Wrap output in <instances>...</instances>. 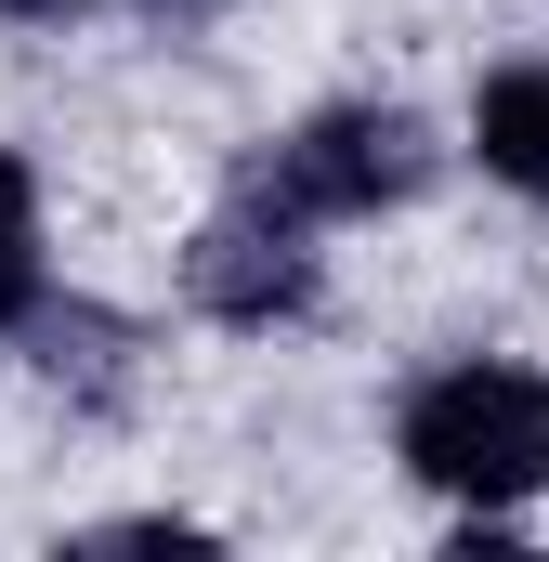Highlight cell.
I'll return each mask as SVG.
<instances>
[{"label": "cell", "mask_w": 549, "mask_h": 562, "mask_svg": "<svg viewBox=\"0 0 549 562\" xmlns=\"http://www.w3.org/2000/svg\"><path fill=\"white\" fill-rule=\"evenodd\" d=\"M13 13H53V0H13Z\"/></svg>", "instance_id": "8992f818"}, {"label": "cell", "mask_w": 549, "mask_h": 562, "mask_svg": "<svg viewBox=\"0 0 549 562\" xmlns=\"http://www.w3.org/2000/svg\"><path fill=\"white\" fill-rule=\"evenodd\" d=\"M471 144H484V170H497V183L549 196V66H511V79H484V105H471Z\"/></svg>", "instance_id": "277c9868"}, {"label": "cell", "mask_w": 549, "mask_h": 562, "mask_svg": "<svg viewBox=\"0 0 549 562\" xmlns=\"http://www.w3.org/2000/svg\"><path fill=\"white\" fill-rule=\"evenodd\" d=\"M418 183V132L393 105H340V119H314V132H288L262 157V196L274 210H380V196H406Z\"/></svg>", "instance_id": "7a4b0ae2"}, {"label": "cell", "mask_w": 549, "mask_h": 562, "mask_svg": "<svg viewBox=\"0 0 549 562\" xmlns=\"http://www.w3.org/2000/svg\"><path fill=\"white\" fill-rule=\"evenodd\" d=\"M406 458L445 497H537L549 484V380H524V367H445L406 406Z\"/></svg>", "instance_id": "6da1fadb"}, {"label": "cell", "mask_w": 549, "mask_h": 562, "mask_svg": "<svg viewBox=\"0 0 549 562\" xmlns=\"http://www.w3.org/2000/svg\"><path fill=\"white\" fill-rule=\"evenodd\" d=\"M40 301V196H26V170L0 157V327Z\"/></svg>", "instance_id": "5b68a950"}, {"label": "cell", "mask_w": 549, "mask_h": 562, "mask_svg": "<svg viewBox=\"0 0 549 562\" xmlns=\"http://www.w3.org/2000/svg\"><path fill=\"white\" fill-rule=\"evenodd\" d=\"M301 210H274L262 183H249V210H223L210 236H197V301L210 314H236V327H262V314H301V288H314V262H301V236H288Z\"/></svg>", "instance_id": "3957f363"}]
</instances>
